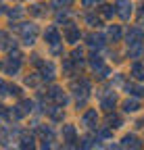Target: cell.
I'll return each instance as SVG.
<instances>
[{
    "label": "cell",
    "instance_id": "cell-1",
    "mask_svg": "<svg viewBox=\"0 0 144 150\" xmlns=\"http://www.w3.org/2000/svg\"><path fill=\"white\" fill-rule=\"evenodd\" d=\"M115 6L119 8L117 13H119L123 19H130V15H132V4L128 2V0H117V4H115Z\"/></svg>",
    "mask_w": 144,
    "mask_h": 150
},
{
    "label": "cell",
    "instance_id": "cell-2",
    "mask_svg": "<svg viewBox=\"0 0 144 150\" xmlns=\"http://www.w3.org/2000/svg\"><path fill=\"white\" fill-rule=\"evenodd\" d=\"M142 38H144V31H142V29H132V33L128 35V42H130V44H138Z\"/></svg>",
    "mask_w": 144,
    "mask_h": 150
},
{
    "label": "cell",
    "instance_id": "cell-3",
    "mask_svg": "<svg viewBox=\"0 0 144 150\" xmlns=\"http://www.w3.org/2000/svg\"><path fill=\"white\" fill-rule=\"evenodd\" d=\"M123 142H125V146H128L130 150H138V148H140V142H138L134 136H128V138H125Z\"/></svg>",
    "mask_w": 144,
    "mask_h": 150
},
{
    "label": "cell",
    "instance_id": "cell-4",
    "mask_svg": "<svg viewBox=\"0 0 144 150\" xmlns=\"http://www.w3.org/2000/svg\"><path fill=\"white\" fill-rule=\"evenodd\" d=\"M46 40H48V42H57V40H59L57 29H48V31H46Z\"/></svg>",
    "mask_w": 144,
    "mask_h": 150
},
{
    "label": "cell",
    "instance_id": "cell-5",
    "mask_svg": "<svg viewBox=\"0 0 144 150\" xmlns=\"http://www.w3.org/2000/svg\"><path fill=\"white\" fill-rule=\"evenodd\" d=\"M84 121H86L88 125H90V123H94V121H96V112H94V110H90V112H88V115L84 117Z\"/></svg>",
    "mask_w": 144,
    "mask_h": 150
},
{
    "label": "cell",
    "instance_id": "cell-6",
    "mask_svg": "<svg viewBox=\"0 0 144 150\" xmlns=\"http://www.w3.org/2000/svg\"><path fill=\"white\" fill-rule=\"evenodd\" d=\"M136 108H138V102H134V100H132V102H130V100L125 102V110H136Z\"/></svg>",
    "mask_w": 144,
    "mask_h": 150
},
{
    "label": "cell",
    "instance_id": "cell-7",
    "mask_svg": "<svg viewBox=\"0 0 144 150\" xmlns=\"http://www.w3.org/2000/svg\"><path fill=\"white\" fill-rule=\"evenodd\" d=\"M134 73H136V77H140V79L144 77V69H142L140 65H136V67H134Z\"/></svg>",
    "mask_w": 144,
    "mask_h": 150
},
{
    "label": "cell",
    "instance_id": "cell-8",
    "mask_svg": "<svg viewBox=\"0 0 144 150\" xmlns=\"http://www.w3.org/2000/svg\"><path fill=\"white\" fill-rule=\"evenodd\" d=\"M102 13H104V17H111V15H113V8H111V6H104Z\"/></svg>",
    "mask_w": 144,
    "mask_h": 150
},
{
    "label": "cell",
    "instance_id": "cell-9",
    "mask_svg": "<svg viewBox=\"0 0 144 150\" xmlns=\"http://www.w3.org/2000/svg\"><path fill=\"white\" fill-rule=\"evenodd\" d=\"M111 35H113V38H119V29H117V27H115V29H111Z\"/></svg>",
    "mask_w": 144,
    "mask_h": 150
},
{
    "label": "cell",
    "instance_id": "cell-10",
    "mask_svg": "<svg viewBox=\"0 0 144 150\" xmlns=\"http://www.w3.org/2000/svg\"><path fill=\"white\" fill-rule=\"evenodd\" d=\"M57 4H71V0H57Z\"/></svg>",
    "mask_w": 144,
    "mask_h": 150
},
{
    "label": "cell",
    "instance_id": "cell-11",
    "mask_svg": "<svg viewBox=\"0 0 144 150\" xmlns=\"http://www.w3.org/2000/svg\"><path fill=\"white\" fill-rule=\"evenodd\" d=\"M94 2H96V0H84V4H86V6H90V4H94Z\"/></svg>",
    "mask_w": 144,
    "mask_h": 150
}]
</instances>
